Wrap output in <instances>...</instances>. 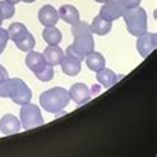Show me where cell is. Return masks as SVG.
<instances>
[{
	"label": "cell",
	"mask_w": 157,
	"mask_h": 157,
	"mask_svg": "<svg viewBox=\"0 0 157 157\" xmlns=\"http://www.w3.org/2000/svg\"><path fill=\"white\" fill-rule=\"evenodd\" d=\"M69 93L65 88L55 87L40 95V105L49 113H60L69 104Z\"/></svg>",
	"instance_id": "obj_1"
},
{
	"label": "cell",
	"mask_w": 157,
	"mask_h": 157,
	"mask_svg": "<svg viewBox=\"0 0 157 157\" xmlns=\"http://www.w3.org/2000/svg\"><path fill=\"white\" fill-rule=\"evenodd\" d=\"M121 16L124 17L125 24H127L128 32L133 36H141L143 33L147 32L148 28V16L147 12L143 7L137 6L135 8L124 10Z\"/></svg>",
	"instance_id": "obj_2"
},
{
	"label": "cell",
	"mask_w": 157,
	"mask_h": 157,
	"mask_svg": "<svg viewBox=\"0 0 157 157\" xmlns=\"http://www.w3.org/2000/svg\"><path fill=\"white\" fill-rule=\"evenodd\" d=\"M20 124L24 129H33L44 124V119L41 116L40 108L35 104L27 103L21 105L20 109Z\"/></svg>",
	"instance_id": "obj_3"
},
{
	"label": "cell",
	"mask_w": 157,
	"mask_h": 157,
	"mask_svg": "<svg viewBox=\"0 0 157 157\" xmlns=\"http://www.w3.org/2000/svg\"><path fill=\"white\" fill-rule=\"evenodd\" d=\"M10 99H12L15 104L24 105L27 103H29L31 99H32V92H31V89L27 87V84L23 80H20L17 77H13Z\"/></svg>",
	"instance_id": "obj_4"
},
{
	"label": "cell",
	"mask_w": 157,
	"mask_h": 157,
	"mask_svg": "<svg viewBox=\"0 0 157 157\" xmlns=\"http://www.w3.org/2000/svg\"><path fill=\"white\" fill-rule=\"evenodd\" d=\"M68 93H69V97L77 105H83V104H85L87 101H89L93 97L92 89L88 88L87 85L83 84V83L73 84L72 87H71V89L68 91Z\"/></svg>",
	"instance_id": "obj_5"
},
{
	"label": "cell",
	"mask_w": 157,
	"mask_h": 157,
	"mask_svg": "<svg viewBox=\"0 0 157 157\" xmlns=\"http://www.w3.org/2000/svg\"><path fill=\"white\" fill-rule=\"evenodd\" d=\"M156 44H157L156 33L145 32V33L141 35V36H139L137 43H136V47H137V51H139V53L141 55V56L147 57L148 55H151L153 51H155Z\"/></svg>",
	"instance_id": "obj_6"
},
{
	"label": "cell",
	"mask_w": 157,
	"mask_h": 157,
	"mask_svg": "<svg viewBox=\"0 0 157 157\" xmlns=\"http://www.w3.org/2000/svg\"><path fill=\"white\" fill-rule=\"evenodd\" d=\"M123 12H124V8L119 4L117 0H108V2L104 3V6L101 7L99 16L108 21H113V20H117L119 17H121Z\"/></svg>",
	"instance_id": "obj_7"
},
{
	"label": "cell",
	"mask_w": 157,
	"mask_h": 157,
	"mask_svg": "<svg viewBox=\"0 0 157 157\" xmlns=\"http://www.w3.org/2000/svg\"><path fill=\"white\" fill-rule=\"evenodd\" d=\"M59 11L55 10V7L47 4L44 7H41L39 11V20L44 27H52L56 25V23L59 21Z\"/></svg>",
	"instance_id": "obj_8"
},
{
	"label": "cell",
	"mask_w": 157,
	"mask_h": 157,
	"mask_svg": "<svg viewBox=\"0 0 157 157\" xmlns=\"http://www.w3.org/2000/svg\"><path fill=\"white\" fill-rule=\"evenodd\" d=\"M20 120L13 115H6L0 119V132L3 135H15L20 131Z\"/></svg>",
	"instance_id": "obj_9"
},
{
	"label": "cell",
	"mask_w": 157,
	"mask_h": 157,
	"mask_svg": "<svg viewBox=\"0 0 157 157\" xmlns=\"http://www.w3.org/2000/svg\"><path fill=\"white\" fill-rule=\"evenodd\" d=\"M80 53L87 56L92 51H95V41H93L92 35H84V36H76L72 44Z\"/></svg>",
	"instance_id": "obj_10"
},
{
	"label": "cell",
	"mask_w": 157,
	"mask_h": 157,
	"mask_svg": "<svg viewBox=\"0 0 157 157\" xmlns=\"http://www.w3.org/2000/svg\"><path fill=\"white\" fill-rule=\"evenodd\" d=\"M25 64L27 67L32 71L33 73H37L47 65L44 55L40 52H35V51H29V53L25 57Z\"/></svg>",
	"instance_id": "obj_11"
},
{
	"label": "cell",
	"mask_w": 157,
	"mask_h": 157,
	"mask_svg": "<svg viewBox=\"0 0 157 157\" xmlns=\"http://www.w3.org/2000/svg\"><path fill=\"white\" fill-rule=\"evenodd\" d=\"M43 55H44V57H45L47 64H49L52 67L60 65L63 57H64V52H63V49L57 44L56 45H48L44 49V53Z\"/></svg>",
	"instance_id": "obj_12"
},
{
	"label": "cell",
	"mask_w": 157,
	"mask_h": 157,
	"mask_svg": "<svg viewBox=\"0 0 157 157\" xmlns=\"http://www.w3.org/2000/svg\"><path fill=\"white\" fill-rule=\"evenodd\" d=\"M60 65H61L63 72H64L67 76H76L81 71V63L73 57L67 56V55H64Z\"/></svg>",
	"instance_id": "obj_13"
},
{
	"label": "cell",
	"mask_w": 157,
	"mask_h": 157,
	"mask_svg": "<svg viewBox=\"0 0 157 157\" xmlns=\"http://www.w3.org/2000/svg\"><path fill=\"white\" fill-rule=\"evenodd\" d=\"M59 17H61L65 23L72 25L80 20V13H78L76 7L71 4H65V6H61L60 10H59Z\"/></svg>",
	"instance_id": "obj_14"
},
{
	"label": "cell",
	"mask_w": 157,
	"mask_h": 157,
	"mask_svg": "<svg viewBox=\"0 0 157 157\" xmlns=\"http://www.w3.org/2000/svg\"><path fill=\"white\" fill-rule=\"evenodd\" d=\"M96 78H97V81L103 85V87L111 88L112 85L119 80V76H117L112 69H108V68H105L104 67V68H101L100 71H97L96 72Z\"/></svg>",
	"instance_id": "obj_15"
},
{
	"label": "cell",
	"mask_w": 157,
	"mask_h": 157,
	"mask_svg": "<svg viewBox=\"0 0 157 157\" xmlns=\"http://www.w3.org/2000/svg\"><path fill=\"white\" fill-rule=\"evenodd\" d=\"M84 60L87 61V67L91 71H93V72H97V71H100L101 68L105 67V59L100 52L92 51L91 53H88L85 56Z\"/></svg>",
	"instance_id": "obj_16"
},
{
	"label": "cell",
	"mask_w": 157,
	"mask_h": 157,
	"mask_svg": "<svg viewBox=\"0 0 157 157\" xmlns=\"http://www.w3.org/2000/svg\"><path fill=\"white\" fill-rule=\"evenodd\" d=\"M111 29H112V21H108L100 16H96L91 24L92 33H96V35H99V36L107 35L108 32H111Z\"/></svg>",
	"instance_id": "obj_17"
},
{
	"label": "cell",
	"mask_w": 157,
	"mask_h": 157,
	"mask_svg": "<svg viewBox=\"0 0 157 157\" xmlns=\"http://www.w3.org/2000/svg\"><path fill=\"white\" fill-rule=\"evenodd\" d=\"M7 32H8V37L11 40L13 43H16L19 40H21L29 31L27 29V27L23 24V23H12V24L10 25V28L7 29Z\"/></svg>",
	"instance_id": "obj_18"
},
{
	"label": "cell",
	"mask_w": 157,
	"mask_h": 157,
	"mask_svg": "<svg viewBox=\"0 0 157 157\" xmlns=\"http://www.w3.org/2000/svg\"><path fill=\"white\" fill-rule=\"evenodd\" d=\"M43 39L45 40L47 44L56 45L61 41V32L59 28H56V25L45 27L44 31H43Z\"/></svg>",
	"instance_id": "obj_19"
},
{
	"label": "cell",
	"mask_w": 157,
	"mask_h": 157,
	"mask_svg": "<svg viewBox=\"0 0 157 157\" xmlns=\"http://www.w3.org/2000/svg\"><path fill=\"white\" fill-rule=\"evenodd\" d=\"M71 32H72L73 37H76V36H84V35H92L91 25H89L88 23L80 21V20H78L77 23H75V24H72Z\"/></svg>",
	"instance_id": "obj_20"
},
{
	"label": "cell",
	"mask_w": 157,
	"mask_h": 157,
	"mask_svg": "<svg viewBox=\"0 0 157 157\" xmlns=\"http://www.w3.org/2000/svg\"><path fill=\"white\" fill-rule=\"evenodd\" d=\"M15 44H16V47H17V48L20 49V51H24V52H29V51H32V48L35 47V37L28 32L24 37L21 39V40L16 41Z\"/></svg>",
	"instance_id": "obj_21"
},
{
	"label": "cell",
	"mask_w": 157,
	"mask_h": 157,
	"mask_svg": "<svg viewBox=\"0 0 157 157\" xmlns=\"http://www.w3.org/2000/svg\"><path fill=\"white\" fill-rule=\"evenodd\" d=\"M0 13H2L3 19L12 17L15 15V6L6 2V0H3V2H0Z\"/></svg>",
	"instance_id": "obj_22"
},
{
	"label": "cell",
	"mask_w": 157,
	"mask_h": 157,
	"mask_svg": "<svg viewBox=\"0 0 157 157\" xmlns=\"http://www.w3.org/2000/svg\"><path fill=\"white\" fill-rule=\"evenodd\" d=\"M35 75H36V77L39 78V80L49 81V80H52V77H53V67L49 65V64H47L41 71H39V72L35 73Z\"/></svg>",
	"instance_id": "obj_23"
},
{
	"label": "cell",
	"mask_w": 157,
	"mask_h": 157,
	"mask_svg": "<svg viewBox=\"0 0 157 157\" xmlns=\"http://www.w3.org/2000/svg\"><path fill=\"white\" fill-rule=\"evenodd\" d=\"M65 55H67V56H69V57H73V59H76V60H78L80 63H81V61H83L84 59H85V56H84V55L78 52V51H77L76 48H75L73 45H69L68 48H67V51H65Z\"/></svg>",
	"instance_id": "obj_24"
},
{
	"label": "cell",
	"mask_w": 157,
	"mask_h": 157,
	"mask_svg": "<svg viewBox=\"0 0 157 157\" xmlns=\"http://www.w3.org/2000/svg\"><path fill=\"white\" fill-rule=\"evenodd\" d=\"M117 2H119V4L124 10H128V8H135V7L140 6L141 0H117Z\"/></svg>",
	"instance_id": "obj_25"
},
{
	"label": "cell",
	"mask_w": 157,
	"mask_h": 157,
	"mask_svg": "<svg viewBox=\"0 0 157 157\" xmlns=\"http://www.w3.org/2000/svg\"><path fill=\"white\" fill-rule=\"evenodd\" d=\"M10 40L8 37V32L6 29L0 28V53L6 49V45H7V41Z\"/></svg>",
	"instance_id": "obj_26"
},
{
	"label": "cell",
	"mask_w": 157,
	"mask_h": 157,
	"mask_svg": "<svg viewBox=\"0 0 157 157\" xmlns=\"http://www.w3.org/2000/svg\"><path fill=\"white\" fill-rule=\"evenodd\" d=\"M7 77H8V72H7V69L4 68V67L0 64V83H2V81H4Z\"/></svg>",
	"instance_id": "obj_27"
},
{
	"label": "cell",
	"mask_w": 157,
	"mask_h": 157,
	"mask_svg": "<svg viewBox=\"0 0 157 157\" xmlns=\"http://www.w3.org/2000/svg\"><path fill=\"white\" fill-rule=\"evenodd\" d=\"M6 2H8V3H11V4H17L19 2H21V0H6Z\"/></svg>",
	"instance_id": "obj_28"
},
{
	"label": "cell",
	"mask_w": 157,
	"mask_h": 157,
	"mask_svg": "<svg viewBox=\"0 0 157 157\" xmlns=\"http://www.w3.org/2000/svg\"><path fill=\"white\" fill-rule=\"evenodd\" d=\"M96 2H97V3H107L108 0H96Z\"/></svg>",
	"instance_id": "obj_29"
},
{
	"label": "cell",
	"mask_w": 157,
	"mask_h": 157,
	"mask_svg": "<svg viewBox=\"0 0 157 157\" xmlns=\"http://www.w3.org/2000/svg\"><path fill=\"white\" fill-rule=\"evenodd\" d=\"M23 2H24V3H33L35 0H23Z\"/></svg>",
	"instance_id": "obj_30"
},
{
	"label": "cell",
	"mask_w": 157,
	"mask_h": 157,
	"mask_svg": "<svg viewBox=\"0 0 157 157\" xmlns=\"http://www.w3.org/2000/svg\"><path fill=\"white\" fill-rule=\"evenodd\" d=\"M3 20H4V19H3V16H2V13H0V25H2V23H3Z\"/></svg>",
	"instance_id": "obj_31"
}]
</instances>
